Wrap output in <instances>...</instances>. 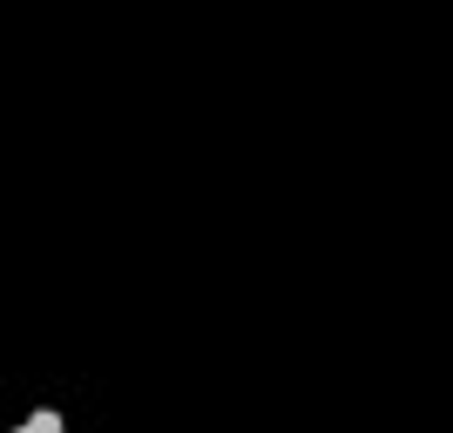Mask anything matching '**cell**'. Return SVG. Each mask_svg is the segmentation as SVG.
<instances>
[{"instance_id": "6da1fadb", "label": "cell", "mask_w": 453, "mask_h": 433, "mask_svg": "<svg viewBox=\"0 0 453 433\" xmlns=\"http://www.w3.org/2000/svg\"><path fill=\"white\" fill-rule=\"evenodd\" d=\"M14 433H68V414H61V406H35Z\"/></svg>"}]
</instances>
